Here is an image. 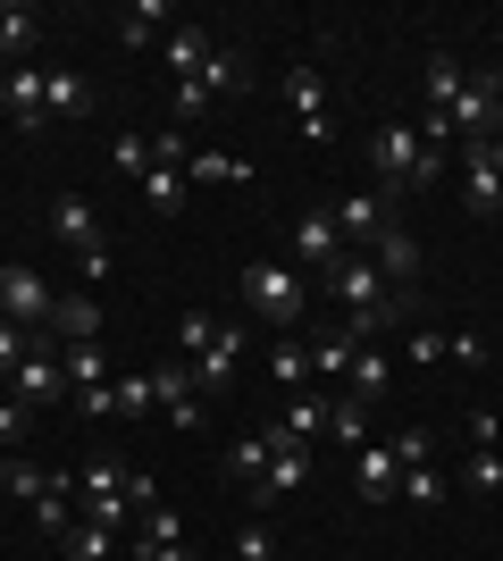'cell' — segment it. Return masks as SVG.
<instances>
[{
  "instance_id": "32",
  "label": "cell",
  "mask_w": 503,
  "mask_h": 561,
  "mask_svg": "<svg viewBox=\"0 0 503 561\" xmlns=\"http://www.w3.org/2000/svg\"><path fill=\"white\" fill-rule=\"evenodd\" d=\"M34 34H43V18H34V9H25V0H9V9H0V50H9V59H18V50L34 43Z\"/></svg>"
},
{
  "instance_id": "51",
  "label": "cell",
  "mask_w": 503,
  "mask_h": 561,
  "mask_svg": "<svg viewBox=\"0 0 503 561\" xmlns=\"http://www.w3.org/2000/svg\"><path fill=\"white\" fill-rule=\"evenodd\" d=\"M9 68H18V59H9V50H0V84H9Z\"/></svg>"
},
{
  "instance_id": "35",
  "label": "cell",
  "mask_w": 503,
  "mask_h": 561,
  "mask_svg": "<svg viewBox=\"0 0 503 561\" xmlns=\"http://www.w3.org/2000/svg\"><path fill=\"white\" fill-rule=\"evenodd\" d=\"M445 494H454V486L436 478V461H428V469H403V503H420V512H436Z\"/></svg>"
},
{
  "instance_id": "5",
  "label": "cell",
  "mask_w": 503,
  "mask_h": 561,
  "mask_svg": "<svg viewBox=\"0 0 503 561\" xmlns=\"http://www.w3.org/2000/svg\"><path fill=\"white\" fill-rule=\"evenodd\" d=\"M286 243H294V268H302V277H328L335 260H344V227H335V210H302Z\"/></svg>"
},
{
  "instance_id": "45",
  "label": "cell",
  "mask_w": 503,
  "mask_h": 561,
  "mask_svg": "<svg viewBox=\"0 0 503 561\" xmlns=\"http://www.w3.org/2000/svg\"><path fill=\"white\" fill-rule=\"evenodd\" d=\"M461 436H470V453H495V445H503V420H495V411H470V420H461Z\"/></svg>"
},
{
  "instance_id": "36",
  "label": "cell",
  "mask_w": 503,
  "mask_h": 561,
  "mask_svg": "<svg viewBox=\"0 0 503 561\" xmlns=\"http://www.w3.org/2000/svg\"><path fill=\"white\" fill-rule=\"evenodd\" d=\"M144 202H151V210H176V202H185V168H151V176H144Z\"/></svg>"
},
{
  "instance_id": "38",
  "label": "cell",
  "mask_w": 503,
  "mask_h": 561,
  "mask_svg": "<svg viewBox=\"0 0 503 561\" xmlns=\"http://www.w3.org/2000/svg\"><path fill=\"white\" fill-rule=\"evenodd\" d=\"M236 561H277V537H268V519H243V528H236Z\"/></svg>"
},
{
  "instance_id": "33",
  "label": "cell",
  "mask_w": 503,
  "mask_h": 561,
  "mask_svg": "<svg viewBox=\"0 0 503 561\" xmlns=\"http://www.w3.org/2000/svg\"><path fill=\"white\" fill-rule=\"evenodd\" d=\"M135 486V469H118V461H84L76 469V494H126Z\"/></svg>"
},
{
  "instance_id": "17",
  "label": "cell",
  "mask_w": 503,
  "mask_h": 561,
  "mask_svg": "<svg viewBox=\"0 0 503 561\" xmlns=\"http://www.w3.org/2000/svg\"><path fill=\"white\" fill-rule=\"evenodd\" d=\"M369 268H378V277H395V285H411V277H420V243H411L403 227H386L378 243H369Z\"/></svg>"
},
{
  "instance_id": "7",
  "label": "cell",
  "mask_w": 503,
  "mask_h": 561,
  "mask_svg": "<svg viewBox=\"0 0 503 561\" xmlns=\"http://www.w3.org/2000/svg\"><path fill=\"white\" fill-rule=\"evenodd\" d=\"M9 394L25 402V411H50V402H68V369H59V352H25L18 369H9Z\"/></svg>"
},
{
  "instance_id": "8",
  "label": "cell",
  "mask_w": 503,
  "mask_h": 561,
  "mask_svg": "<svg viewBox=\"0 0 503 561\" xmlns=\"http://www.w3.org/2000/svg\"><path fill=\"white\" fill-rule=\"evenodd\" d=\"M286 110L302 126V142H335V117H328V84L319 68H286Z\"/></svg>"
},
{
  "instance_id": "37",
  "label": "cell",
  "mask_w": 503,
  "mask_h": 561,
  "mask_svg": "<svg viewBox=\"0 0 503 561\" xmlns=\"http://www.w3.org/2000/svg\"><path fill=\"white\" fill-rule=\"evenodd\" d=\"M461 486H470V494H495L503 486V453H470V461H461Z\"/></svg>"
},
{
  "instance_id": "11",
  "label": "cell",
  "mask_w": 503,
  "mask_h": 561,
  "mask_svg": "<svg viewBox=\"0 0 503 561\" xmlns=\"http://www.w3.org/2000/svg\"><path fill=\"white\" fill-rule=\"evenodd\" d=\"M268 436H277V453H286V445H311V436H328V394H319V386L286 394V411H277V427H268Z\"/></svg>"
},
{
  "instance_id": "21",
  "label": "cell",
  "mask_w": 503,
  "mask_h": 561,
  "mask_svg": "<svg viewBox=\"0 0 503 561\" xmlns=\"http://www.w3.org/2000/svg\"><path fill=\"white\" fill-rule=\"evenodd\" d=\"M50 335H59V344H93V335H101V302H84V294H59V319H50Z\"/></svg>"
},
{
  "instance_id": "39",
  "label": "cell",
  "mask_w": 503,
  "mask_h": 561,
  "mask_svg": "<svg viewBox=\"0 0 503 561\" xmlns=\"http://www.w3.org/2000/svg\"><path fill=\"white\" fill-rule=\"evenodd\" d=\"M25 420H34V411H25L18 394L0 402V461H18V445H25Z\"/></svg>"
},
{
  "instance_id": "13",
  "label": "cell",
  "mask_w": 503,
  "mask_h": 561,
  "mask_svg": "<svg viewBox=\"0 0 503 561\" xmlns=\"http://www.w3.org/2000/svg\"><path fill=\"white\" fill-rule=\"evenodd\" d=\"M50 234H59L76 260L101 252V218H93V202H84V193H59V202H50Z\"/></svg>"
},
{
  "instance_id": "1",
  "label": "cell",
  "mask_w": 503,
  "mask_h": 561,
  "mask_svg": "<svg viewBox=\"0 0 503 561\" xmlns=\"http://www.w3.org/2000/svg\"><path fill=\"white\" fill-rule=\"evenodd\" d=\"M243 302H252V319L277 335L302 328V310H311V277L294 268V260H243Z\"/></svg>"
},
{
  "instance_id": "34",
  "label": "cell",
  "mask_w": 503,
  "mask_h": 561,
  "mask_svg": "<svg viewBox=\"0 0 503 561\" xmlns=\"http://www.w3.org/2000/svg\"><path fill=\"white\" fill-rule=\"evenodd\" d=\"M386 453H395V469H428L436 436H428V427H395V445H386Z\"/></svg>"
},
{
  "instance_id": "44",
  "label": "cell",
  "mask_w": 503,
  "mask_h": 561,
  "mask_svg": "<svg viewBox=\"0 0 503 561\" xmlns=\"http://www.w3.org/2000/svg\"><path fill=\"white\" fill-rule=\"evenodd\" d=\"M193 151H185V126H160V135H151V168H185Z\"/></svg>"
},
{
  "instance_id": "30",
  "label": "cell",
  "mask_w": 503,
  "mask_h": 561,
  "mask_svg": "<svg viewBox=\"0 0 503 561\" xmlns=\"http://www.w3.org/2000/svg\"><path fill=\"white\" fill-rule=\"evenodd\" d=\"M386 377H395V369H386V344H361V352H353V394H361V402H378V394H386Z\"/></svg>"
},
{
  "instance_id": "24",
  "label": "cell",
  "mask_w": 503,
  "mask_h": 561,
  "mask_svg": "<svg viewBox=\"0 0 503 561\" xmlns=\"http://www.w3.org/2000/svg\"><path fill=\"white\" fill-rule=\"evenodd\" d=\"M461 84H470V76L454 68V50H428V110H436V117H454Z\"/></svg>"
},
{
  "instance_id": "9",
  "label": "cell",
  "mask_w": 503,
  "mask_h": 561,
  "mask_svg": "<svg viewBox=\"0 0 503 561\" xmlns=\"http://www.w3.org/2000/svg\"><path fill=\"white\" fill-rule=\"evenodd\" d=\"M151 394H160L168 427H202V386H193L185 360H160V369H151Z\"/></svg>"
},
{
  "instance_id": "19",
  "label": "cell",
  "mask_w": 503,
  "mask_h": 561,
  "mask_svg": "<svg viewBox=\"0 0 503 561\" xmlns=\"http://www.w3.org/2000/svg\"><path fill=\"white\" fill-rule=\"evenodd\" d=\"M268 386H286V394L311 386V344H302V335H277V344H268Z\"/></svg>"
},
{
  "instance_id": "49",
  "label": "cell",
  "mask_w": 503,
  "mask_h": 561,
  "mask_svg": "<svg viewBox=\"0 0 503 561\" xmlns=\"http://www.w3.org/2000/svg\"><path fill=\"white\" fill-rule=\"evenodd\" d=\"M403 352H411V360H445V335H436V328H411Z\"/></svg>"
},
{
  "instance_id": "10",
  "label": "cell",
  "mask_w": 503,
  "mask_h": 561,
  "mask_svg": "<svg viewBox=\"0 0 503 561\" xmlns=\"http://www.w3.org/2000/svg\"><path fill=\"white\" fill-rule=\"evenodd\" d=\"M335 227H344V243H361V252H369V243L395 227V218H386V193H378V185L344 193V202H335Z\"/></svg>"
},
{
  "instance_id": "40",
  "label": "cell",
  "mask_w": 503,
  "mask_h": 561,
  "mask_svg": "<svg viewBox=\"0 0 503 561\" xmlns=\"http://www.w3.org/2000/svg\"><path fill=\"white\" fill-rule=\"evenodd\" d=\"M43 344H50V335H25L18 319H0V369H18L25 352H43Z\"/></svg>"
},
{
  "instance_id": "29",
  "label": "cell",
  "mask_w": 503,
  "mask_h": 561,
  "mask_svg": "<svg viewBox=\"0 0 503 561\" xmlns=\"http://www.w3.org/2000/svg\"><path fill=\"white\" fill-rule=\"evenodd\" d=\"M353 335H344V328H328V335H319V344H311V377H353Z\"/></svg>"
},
{
  "instance_id": "41",
  "label": "cell",
  "mask_w": 503,
  "mask_h": 561,
  "mask_svg": "<svg viewBox=\"0 0 503 561\" xmlns=\"http://www.w3.org/2000/svg\"><path fill=\"white\" fill-rule=\"evenodd\" d=\"M0 486L18 494V503H34V494H43L50 478H43V469H34V461H0Z\"/></svg>"
},
{
  "instance_id": "48",
  "label": "cell",
  "mask_w": 503,
  "mask_h": 561,
  "mask_svg": "<svg viewBox=\"0 0 503 561\" xmlns=\"http://www.w3.org/2000/svg\"><path fill=\"white\" fill-rule=\"evenodd\" d=\"M445 360H454V369H479V360H487V344H479L470 328H461V335H445Z\"/></svg>"
},
{
  "instance_id": "27",
  "label": "cell",
  "mask_w": 503,
  "mask_h": 561,
  "mask_svg": "<svg viewBox=\"0 0 503 561\" xmlns=\"http://www.w3.org/2000/svg\"><path fill=\"white\" fill-rule=\"evenodd\" d=\"M110 394H118V420H151V411H160V394H151V369L110 377Z\"/></svg>"
},
{
  "instance_id": "3",
  "label": "cell",
  "mask_w": 503,
  "mask_h": 561,
  "mask_svg": "<svg viewBox=\"0 0 503 561\" xmlns=\"http://www.w3.org/2000/svg\"><path fill=\"white\" fill-rule=\"evenodd\" d=\"M0 319H18L25 335H50V319H59V294H50V285L34 277L25 260H9V268H0Z\"/></svg>"
},
{
  "instance_id": "15",
  "label": "cell",
  "mask_w": 503,
  "mask_h": 561,
  "mask_svg": "<svg viewBox=\"0 0 503 561\" xmlns=\"http://www.w3.org/2000/svg\"><path fill=\"white\" fill-rule=\"evenodd\" d=\"M135 561H193V545H185V519L168 512H144V537H135Z\"/></svg>"
},
{
  "instance_id": "50",
  "label": "cell",
  "mask_w": 503,
  "mask_h": 561,
  "mask_svg": "<svg viewBox=\"0 0 503 561\" xmlns=\"http://www.w3.org/2000/svg\"><path fill=\"white\" fill-rule=\"evenodd\" d=\"M76 268H84V285H110V268H118V260H110V243H101V252H84Z\"/></svg>"
},
{
  "instance_id": "28",
  "label": "cell",
  "mask_w": 503,
  "mask_h": 561,
  "mask_svg": "<svg viewBox=\"0 0 503 561\" xmlns=\"http://www.w3.org/2000/svg\"><path fill=\"white\" fill-rule=\"evenodd\" d=\"M59 553H68V561H110V553H118V528H93V519H76L68 537H59Z\"/></svg>"
},
{
  "instance_id": "20",
  "label": "cell",
  "mask_w": 503,
  "mask_h": 561,
  "mask_svg": "<svg viewBox=\"0 0 503 561\" xmlns=\"http://www.w3.org/2000/svg\"><path fill=\"white\" fill-rule=\"evenodd\" d=\"M93 93H84V76L76 68H43V117H84Z\"/></svg>"
},
{
  "instance_id": "31",
  "label": "cell",
  "mask_w": 503,
  "mask_h": 561,
  "mask_svg": "<svg viewBox=\"0 0 503 561\" xmlns=\"http://www.w3.org/2000/svg\"><path fill=\"white\" fill-rule=\"evenodd\" d=\"M268 461H277V436H268V427H261V436H243V445H236V453H227V469H236L243 486H252V478H261V469H268Z\"/></svg>"
},
{
  "instance_id": "6",
  "label": "cell",
  "mask_w": 503,
  "mask_h": 561,
  "mask_svg": "<svg viewBox=\"0 0 503 561\" xmlns=\"http://www.w3.org/2000/svg\"><path fill=\"white\" fill-rule=\"evenodd\" d=\"M243 344H252V328H236V319H218V335L202 352H193L185 369H193V386L202 394H218V386H236V360H243Z\"/></svg>"
},
{
  "instance_id": "43",
  "label": "cell",
  "mask_w": 503,
  "mask_h": 561,
  "mask_svg": "<svg viewBox=\"0 0 503 561\" xmlns=\"http://www.w3.org/2000/svg\"><path fill=\"white\" fill-rule=\"evenodd\" d=\"M210 335H218V319H210V310H185V319H176V352H185V360H193L202 344H210Z\"/></svg>"
},
{
  "instance_id": "18",
  "label": "cell",
  "mask_w": 503,
  "mask_h": 561,
  "mask_svg": "<svg viewBox=\"0 0 503 561\" xmlns=\"http://www.w3.org/2000/svg\"><path fill=\"white\" fill-rule=\"evenodd\" d=\"M328 445H344V453L378 445V436H369V402H361V394H335L328 402Z\"/></svg>"
},
{
  "instance_id": "26",
  "label": "cell",
  "mask_w": 503,
  "mask_h": 561,
  "mask_svg": "<svg viewBox=\"0 0 503 561\" xmlns=\"http://www.w3.org/2000/svg\"><path fill=\"white\" fill-rule=\"evenodd\" d=\"M160 25H168V0H135V9H118V43H160Z\"/></svg>"
},
{
  "instance_id": "25",
  "label": "cell",
  "mask_w": 503,
  "mask_h": 561,
  "mask_svg": "<svg viewBox=\"0 0 503 561\" xmlns=\"http://www.w3.org/2000/svg\"><path fill=\"white\" fill-rule=\"evenodd\" d=\"M168 68H176V84L202 76L210 68V34H202V25H176V34H168Z\"/></svg>"
},
{
  "instance_id": "12",
  "label": "cell",
  "mask_w": 503,
  "mask_h": 561,
  "mask_svg": "<svg viewBox=\"0 0 503 561\" xmlns=\"http://www.w3.org/2000/svg\"><path fill=\"white\" fill-rule=\"evenodd\" d=\"M353 494H361V503H403V469H395V453H386V445H361L353 453Z\"/></svg>"
},
{
  "instance_id": "2",
  "label": "cell",
  "mask_w": 503,
  "mask_h": 561,
  "mask_svg": "<svg viewBox=\"0 0 503 561\" xmlns=\"http://www.w3.org/2000/svg\"><path fill=\"white\" fill-rule=\"evenodd\" d=\"M369 160H378V193H386V202H395V193L436 185V168H445V160H428L420 126H395V117H386L378 135H369Z\"/></svg>"
},
{
  "instance_id": "46",
  "label": "cell",
  "mask_w": 503,
  "mask_h": 561,
  "mask_svg": "<svg viewBox=\"0 0 503 561\" xmlns=\"http://www.w3.org/2000/svg\"><path fill=\"white\" fill-rule=\"evenodd\" d=\"M118 176H135V185H144V176H151V142L118 135Z\"/></svg>"
},
{
  "instance_id": "42",
  "label": "cell",
  "mask_w": 503,
  "mask_h": 561,
  "mask_svg": "<svg viewBox=\"0 0 503 561\" xmlns=\"http://www.w3.org/2000/svg\"><path fill=\"white\" fill-rule=\"evenodd\" d=\"M210 84H202V76H185V84H176V126H193V117H210Z\"/></svg>"
},
{
  "instance_id": "47",
  "label": "cell",
  "mask_w": 503,
  "mask_h": 561,
  "mask_svg": "<svg viewBox=\"0 0 503 561\" xmlns=\"http://www.w3.org/2000/svg\"><path fill=\"white\" fill-rule=\"evenodd\" d=\"M68 402L84 420H118V394H110V386H84V394H68Z\"/></svg>"
},
{
  "instance_id": "22",
  "label": "cell",
  "mask_w": 503,
  "mask_h": 561,
  "mask_svg": "<svg viewBox=\"0 0 503 561\" xmlns=\"http://www.w3.org/2000/svg\"><path fill=\"white\" fill-rule=\"evenodd\" d=\"M59 369H68V394L110 386V352H101V335H93V344H68V352H59Z\"/></svg>"
},
{
  "instance_id": "16",
  "label": "cell",
  "mask_w": 503,
  "mask_h": 561,
  "mask_svg": "<svg viewBox=\"0 0 503 561\" xmlns=\"http://www.w3.org/2000/svg\"><path fill=\"white\" fill-rule=\"evenodd\" d=\"M0 117L25 126V135L43 126V68H9V84H0Z\"/></svg>"
},
{
  "instance_id": "4",
  "label": "cell",
  "mask_w": 503,
  "mask_h": 561,
  "mask_svg": "<svg viewBox=\"0 0 503 561\" xmlns=\"http://www.w3.org/2000/svg\"><path fill=\"white\" fill-rule=\"evenodd\" d=\"M461 210H470V218H495L503 210V135L461 142Z\"/></svg>"
},
{
  "instance_id": "14",
  "label": "cell",
  "mask_w": 503,
  "mask_h": 561,
  "mask_svg": "<svg viewBox=\"0 0 503 561\" xmlns=\"http://www.w3.org/2000/svg\"><path fill=\"white\" fill-rule=\"evenodd\" d=\"M302 486H311V453L286 445L277 461L261 469V478H252V503H286V494H302Z\"/></svg>"
},
{
  "instance_id": "23",
  "label": "cell",
  "mask_w": 503,
  "mask_h": 561,
  "mask_svg": "<svg viewBox=\"0 0 503 561\" xmlns=\"http://www.w3.org/2000/svg\"><path fill=\"white\" fill-rule=\"evenodd\" d=\"M202 176V185H252V160H236V151H193L185 160V185Z\"/></svg>"
}]
</instances>
